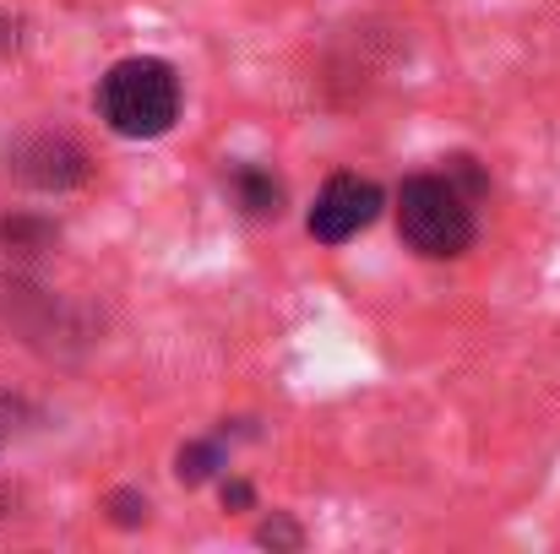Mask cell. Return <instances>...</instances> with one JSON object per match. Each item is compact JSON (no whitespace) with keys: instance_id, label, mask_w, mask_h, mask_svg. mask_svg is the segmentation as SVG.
I'll list each match as a JSON object with an SVG mask.
<instances>
[{"instance_id":"cell-1","label":"cell","mask_w":560,"mask_h":554,"mask_svg":"<svg viewBox=\"0 0 560 554\" xmlns=\"http://www.w3.org/2000/svg\"><path fill=\"white\" fill-rule=\"evenodd\" d=\"M98 115H104V126L115 137H131V142L164 137L180 120V76H175V66L153 60V55L120 60L98 82Z\"/></svg>"},{"instance_id":"cell-2","label":"cell","mask_w":560,"mask_h":554,"mask_svg":"<svg viewBox=\"0 0 560 554\" xmlns=\"http://www.w3.org/2000/svg\"><path fill=\"white\" fill-rule=\"evenodd\" d=\"M397 234L430 261H452L474 245V207L446 175H413L397 190Z\"/></svg>"},{"instance_id":"cell-3","label":"cell","mask_w":560,"mask_h":554,"mask_svg":"<svg viewBox=\"0 0 560 554\" xmlns=\"http://www.w3.org/2000/svg\"><path fill=\"white\" fill-rule=\"evenodd\" d=\"M381 212V190L360 175H332L322 185L316 207H311V234L322 245H349L360 228H371V217Z\"/></svg>"},{"instance_id":"cell-4","label":"cell","mask_w":560,"mask_h":554,"mask_svg":"<svg viewBox=\"0 0 560 554\" xmlns=\"http://www.w3.org/2000/svg\"><path fill=\"white\" fill-rule=\"evenodd\" d=\"M11 175L22 185H38V190H71V185L88 180V153L71 142V137H27L11 148Z\"/></svg>"},{"instance_id":"cell-5","label":"cell","mask_w":560,"mask_h":554,"mask_svg":"<svg viewBox=\"0 0 560 554\" xmlns=\"http://www.w3.org/2000/svg\"><path fill=\"white\" fill-rule=\"evenodd\" d=\"M234 190H240V207L250 217H278L283 212V185L267 169H234Z\"/></svg>"},{"instance_id":"cell-6","label":"cell","mask_w":560,"mask_h":554,"mask_svg":"<svg viewBox=\"0 0 560 554\" xmlns=\"http://www.w3.org/2000/svg\"><path fill=\"white\" fill-rule=\"evenodd\" d=\"M223 462V451H218V440H196L180 451V462H175V473H180V484H201V479H212V468Z\"/></svg>"},{"instance_id":"cell-7","label":"cell","mask_w":560,"mask_h":554,"mask_svg":"<svg viewBox=\"0 0 560 554\" xmlns=\"http://www.w3.org/2000/svg\"><path fill=\"white\" fill-rule=\"evenodd\" d=\"M109 517H115L120 528H137V522H148V500L131 495V490H120V495H109Z\"/></svg>"},{"instance_id":"cell-8","label":"cell","mask_w":560,"mask_h":554,"mask_svg":"<svg viewBox=\"0 0 560 554\" xmlns=\"http://www.w3.org/2000/svg\"><path fill=\"white\" fill-rule=\"evenodd\" d=\"M261 544H300V528L283 522V517H272V522L261 528Z\"/></svg>"},{"instance_id":"cell-9","label":"cell","mask_w":560,"mask_h":554,"mask_svg":"<svg viewBox=\"0 0 560 554\" xmlns=\"http://www.w3.org/2000/svg\"><path fill=\"white\" fill-rule=\"evenodd\" d=\"M223 506L245 511V506H250V484H223Z\"/></svg>"}]
</instances>
